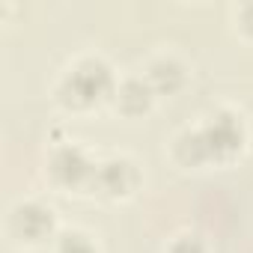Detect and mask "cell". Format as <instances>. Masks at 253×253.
Instances as JSON below:
<instances>
[{
  "label": "cell",
  "mask_w": 253,
  "mask_h": 253,
  "mask_svg": "<svg viewBox=\"0 0 253 253\" xmlns=\"http://www.w3.org/2000/svg\"><path fill=\"white\" fill-rule=\"evenodd\" d=\"M119 75L101 54H78L57 75L51 95L66 113H92L113 101Z\"/></svg>",
  "instance_id": "obj_1"
},
{
  "label": "cell",
  "mask_w": 253,
  "mask_h": 253,
  "mask_svg": "<svg viewBox=\"0 0 253 253\" xmlns=\"http://www.w3.org/2000/svg\"><path fill=\"white\" fill-rule=\"evenodd\" d=\"M197 125L203 131L211 167H232L247 152L250 128H247V119H244L241 110H235L229 104H220L211 113H206L203 122H197Z\"/></svg>",
  "instance_id": "obj_2"
},
{
  "label": "cell",
  "mask_w": 253,
  "mask_h": 253,
  "mask_svg": "<svg viewBox=\"0 0 253 253\" xmlns=\"http://www.w3.org/2000/svg\"><path fill=\"white\" fill-rule=\"evenodd\" d=\"M98 158L78 140H60L48 149L42 176L60 194H89Z\"/></svg>",
  "instance_id": "obj_3"
},
{
  "label": "cell",
  "mask_w": 253,
  "mask_h": 253,
  "mask_svg": "<svg viewBox=\"0 0 253 253\" xmlns=\"http://www.w3.org/2000/svg\"><path fill=\"white\" fill-rule=\"evenodd\" d=\"M60 229L63 226H60L57 209L45 200L27 197V200H18L6 211V238L15 247H24V250L51 247Z\"/></svg>",
  "instance_id": "obj_4"
},
{
  "label": "cell",
  "mask_w": 253,
  "mask_h": 253,
  "mask_svg": "<svg viewBox=\"0 0 253 253\" xmlns=\"http://www.w3.org/2000/svg\"><path fill=\"white\" fill-rule=\"evenodd\" d=\"M140 185H143L140 164L125 152H113V155L98 158L89 194L104 203H125L140 191Z\"/></svg>",
  "instance_id": "obj_5"
},
{
  "label": "cell",
  "mask_w": 253,
  "mask_h": 253,
  "mask_svg": "<svg viewBox=\"0 0 253 253\" xmlns=\"http://www.w3.org/2000/svg\"><path fill=\"white\" fill-rule=\"evenodd\" d=\"M140 75L146 78V84L152 86V92L158 98H173V95H179L188 86L191 66L179 54H173V51H158V54H152L146 60Z\"/></svg>",
  "instance_id": "obj_6"
},
{
  "label": "cell",
  "mask_w": 253,
  "mask_h": 253,
  "mask_svg": "<svg viewBox=\"0 0 253 253\" xmlns=\"http://www.w3.org/2000/svg\"><path fill=\"white\" fill-rule=\"evenodd\" d=\"M155 104H158V95L152 92V86L146 84V78L140 72L119 78L113 101H110L113 113H119L122 119H143V116L152 113Z\"/></svg>",
  "instance_id": "obj_7"
},
{
  "label": "cell",
  "mask_w": 253,
  "mask_h": 253,
  "mask_svg": "<svg viewBox=\"0 0 253 253\" xmlns=\"http://www.w3.org/2000/svg\"><path fill=\"white\" fill-rule=\"evenodd\" d=\"M167 155L179 170H206V167H211V158H209L200 125H185V128H179L170 137Z\"/></svg>",
  "instance_id": "obj_8"
},
{
  "label": "cell",
  "mask_w": 253,
  "mask_h": 253,
  "mask_svg": "<svg viewBox=\"0 0 253 253\" xmlns=\"http://www.w3.org/2000/svg\"><path fill=\"white\" fill-rule=\"evenodd\" d=\"M51 253H101L92 232L81 226H63L51 244Z\"/></svg>",
  "instance_id": "obj_9"
},
{
  "label": "cell",
  "mask_w": 253,
  "mask_h": 253,
  "mask_svg": "<svg viewBox=\"0 0 253 253\" xmlns=\"http://www.w3.org/2000/svg\"><path fill=\"white\" fill-rule=\"evenodd\" d=\"M161 253H209V244L203 241V235L185 229V232H176L173 238H167Z\"/></svg>",
  "instance_id": "obj_10"
},
{
  "label": "cell",
  "mask_w": 253,
  "mask_h": 253,
  "mask_svg": "<svg viewBox=\"0 0 253 253\" xmlns=\"http://www.w3.org/2000/svg\"><path fill=\"white\" fill-rule=\"evenodd\" d=\"M232 27L244 42H253V0L232 6Z\"/></svg>",
  "instance_id": "obj_11"
}]
</instances>
